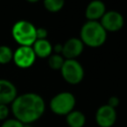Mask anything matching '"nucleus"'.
Wrapping results in <instances>:
<instances>
[{
	"instance_id": "19",
	"label": "nucleus",
	"mask_w": 127,
	"mask_h": 127,
	"mask_svg": "<svg viewBox=\"0 0 127 127\" xmlns=\"http://www.w3.org/2000/svg\"><path fill=\"white\" fill-rule=\"evenodd\" d=\"M9 115V108L7 105L0 104V121H4L8 118Z\"/></svg>"
},
{
	"instance_id": "10",
	"label": "nucleus",
	"mask_w": 127,
	"mask_h": 127,
	"mask_svg": "<svg viewBox=\"0 0 127 127\" xmlns=\"http://www.w3.org/2000/svg\"><path fill=\"white\" fill-rule=\"evenodd\" d=\"M17 88L15 84L6 78H0V104L8 105L17 97Z\"/></svg>"
},
{
	"instance_id": "4",
	"label": "nucleus",
	"mask_w": 127,
	"mask_h": 127,
	"mask_svg": "<svg viewBox=\"0 0 127 127\" xmlns=\"http://www.w3.org/2000/svg\"><path fill=\"white\" fill-rule=\"evenodd\" d=\"M75 106V97L71 92L63 91L56 94L50 101L51 110L58 115H67Z\"/></svg>"
},
{
	"instance_id": "15",
	"label": "nucleus",
	"mask_w": 127,
	"mask_h": 127,
	"mask_svg": "<svg viewBox=\"0 0 127 127\" xmlns=\"http://www.w3.org/2000/svg\"><path fill=\"white\" fill-rule=\"evenodd\" d=\"M64 62V57L60 54H52L49 58H48V64L49 66L53 69H61V67L63 66Z\"/></svg>"
},
{
	"instance_id": "11",
	"label": "nucleus",
	"mask_w": 127,
	"mask_h": 127,
	"mask_svg": "<svg viewBox=\"0 0 127 127\" xmlns=\"http://www.w3.org/2000/svg\"><path fill=\"white\" fill-rule=\"evenodd\" d=\"M105 4L99 0L91 1L85 9V17L88 21H97L105 13Z\"/></svg>"
},
{
	"instance_id": "21",
	"label": "nucleus",
	"mask_w": 127,
	"mask_h": 127,
	"mask_svg": "<svg viewBox=\"0 0 127 127\" xmlns=\"http://www.w3.org/2000/svg\"><path fill=\"white\" fill-rule=\"evenodd\" d=\"M24 127H32L30 124H24Z\"/></svg>"
},
{
	"instance_id": "20",
	"label": "nucleus",
	"mask_w": 127,
	"mask_h": 127,
	"mask_svg": "<svg viewBox=\"0 0 127 127\" xmlns=\"http://www.w3.org/2000/svg\"><path fill=\"white\" fill-rule=\"evenodd\" d=\"M118 103H119V99L116 97V96H112V97H110L109 98V100H108V105L109 106H111V107H113V108H116V106L118 105Z\"/></svg>"
},
{
	"instance_id": "16",
	"label": "nucleus",
	"mask_w": 127,
	"mask_h": 127,
	"mask_svg": "<svg viewBox=\"0 0 127 127\" xmlns=\"http://www.w3.org/2000/svg\"><path fill=\"white\" fill-rule=\"evenodd\" d=\"M64 5V0H45L44 1V6L46 8V10L55 13V12H59L63 9Z\"/></svg>"
},
{
	"instance_id": "3",
	"label": "nucleus",
	"mask_w": 127,
	"mask_h": 127,
	"mask_svg": "<svg viewBox=\"0 0 127 127\" xmlns=\"http://www.w3.org/2000/svg\"><path fill=\"white\" fill-rule=\"evenodd\" d=\"M11 34L15 42L22 47H32L37 40L36 27L27 20L17 21L12 27Z\"/></svg>"
},
{
	"instance_id": "8",
	"label": "nucleus",
	"mask_w": 127,
	"mask_h": 127,
	"mask_svg": "<svg viewBox=\"0 0 127 127\" xmlns=\"http://www.w3.org/2000/svg\"><path fill=\"white\" fill-rule=\"evenodd\" d=\"M116 109L108 104L101 105L95 113V121L99 127H112L116 121Z\"/></svg>"
},
{
	"instance_id": "6",
	"label": "nucleus",
	"mask_w": 127,
	"mask_h": 127,
	"mask_svg": "<svg viewBox=\"0 0 127 127\" xmlns=\"http://www.w3.org/2000/svg\"><path fill=\"white\" fill-rule=\"evenodd\" d=\"M36 55L32 49V47H22L19 46L13 52V63L20 68H29L31 67L35 61Z\"/></svg>"
},
{
	"instance_id": "5",
	"label": "nucleus",
	"mask_w": 127,
	"mask_h": 127,
	"mask_svg": "<svg viewBox=\"0 0 127 127\" xmlns=\"http://www.w3.org/2000/svg\"><path fill=\"white\" fill-rule=\"evenodd\" d=\"M60 70L64 79L70 84L79 83L84 76L83 67L76 60H64Z\"/></svg>"
},
{
	"instance_id": "9",
	"label": "nucleus",
	"mask_w": 127,
	"mask_h": 127,
	"mask_svg": "<svg viewBox=\"0 0 127 127\" xmlns=\"http://www.w3.org/2000/svg\"><path fill=\"white\" fill-rule=\"evenodd\" d=\"M84 48L83 43L78 38H70L64 45L62 49V56L64 60H75L82 53Z\"/></svg>"
},
{
	"instance_id": "18",
	"label": "nucleus",
	"mask_w": 127,
	"mask_h": 127,
	"mask_svg": "<svg viewBox=\"0 0 127 127\" xmlns=\"http://www.w3.org/2000/svg\"><path fill=\"white\" fill-rule=\"evenodd\" d=\"M48 37V31L45 28H36L37 40H46Z\"/></svg>"
},
{
	"instance_id": "17",
	"label": "nucleus",
	"mask_w": 127,
	"mask_h": 127,
	"mask_svg": "<svg viewBox=\"0 0 127 127\" xmlns=\"http://www.w3.org/2000/svg\"><path fill=\"white\" fill-rule=\"evenodd\" d=\"M1 127H24V124L15 118H7L2 121Z\"/></svg>"
},
{
	"instance_id": "1",
	"label": "nucleus",
	"mask_w": 127,
	"mask_h": 127,
	"mask_svg": "<svg viewBox=\"0 0 127 127\" xmlns=\"http://www.w3.org/2000/svg\"><path fill=\"white\" fill-rule=\"evenodd\" d=\"M46 109L44 98L35 92H26L14 99L11 110L15 119L23 124H31L42 117Z\"/></svg>"
},
{
	"instance_id": "7",
	"label": "nucleus",
	"mask_w": 127,
	"mask_h": 127,
	"mask_svg": "<svg viewBox=\"0 0 127 127\" xmlns=\"http://www.w3.org/2000/svg\"><path fill=\"white\" fill-rule=\"evenodd\" d=\"M100 24L106 32H117L122 29L124 18L117 11H108L101 17Z\"/></svg>"
},
{
	"instance_id": "12",
	"label": "nucleus",
	"mask_w": 127,
	"mask_h": 127,
	"mask_svg": "<svg viewBox=\"0 0 127 127\" xmlns=\"http://www.w3.org/2000/svg\"><path fill=\"white\" fill-rule=\"evenodd\" d=\"M32 49H33L36 57L41 58V59L49 58L53 53V46L47 39L46 40H36V42L32 46Z\"/></svg>"
},
{
	"instance_id": "14",
	"label": "nucleus",
	"mask_w": 127,
	"mask_h": 127,
	"mask_svg": "<svg viewBox=\"0 0 127 127\" xmlns=\"http://www.w3.org/2000/svg\"><path fill=\"white\" fill-rule=\"evenodd\" d=\"M13 60V50L6 45L0 46V64H7Z\"/></svg>"
},
{
	"instance_id": "13",
	"label": "nucleus",
	"mask_w": 127,
	"mask_h": 127,
	"mask_svg": "<svg viewBox=\"0 0 127 127\" xmlns=\"http://www.w3.org/2000/svg\"><path fill=\"white\" fill-rule=\"evenodd\" d=\"M66 123L68 127H83L85 124V116L79 110H72L66 115Z\"/></svg>"
},
{
	"instance_id": "2",
	"label": "nucleus",
	"mask_w": 127,
	"mask_h": 127,
	"mask_svg": "<svg viewBox=\"0 0 127 127\" xmlns=\"http://www.w3.org/2000/svg\"><path fill=\"white\" fill-rule=\"evenodd\" d=\"M107 32L97 21H87L80 30V41L83 45L91 48H97L106 41Z\"/></svg>"
}]
</instances>
